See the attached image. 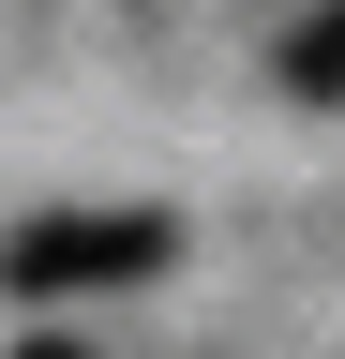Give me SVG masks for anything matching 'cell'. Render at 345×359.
<instances>
[{
    "label": "cell",
    "instance_id": "1",
    "mask_svg": "<svg viewBox=\"0 0 345 359\" xmlns=\"http://www.w3.org/2000/svg\"><path fill=\"white\" fill-rule=\"evenodd\" d=\"M181 269V224L165 210H30L0 240V299H120Z\"/></svg>",
    "mask_w": 345,
    "mask_h": 359
},
{
    "label": "cell",
    "instance_id": "2",
    "mask_svg": "<svg viewBox=\"0 0 345 359\" xmlns=\"http://www.w3.org/2000/svg\"><path fill=\"white\" fill-rule=\"evenodd\" d=\"M271 90L285 105H345V0H300L271 30Z\"/></svg>",
    "mask_w": 345,
    "mask_h": 359
},
{
    "label": "cell",
    "instance_id": "3",
    "mask_svg": "<svg viewBox=\"0 0 345 359\" xmlns=\"http://www.w3.org/2000/svg\"><path fill=\"white\" fill-rule=\"evenodd\" d=\"M15 359H105V330H30Z\"/></svg>",
    "mask_w": 345,
    "mask_h": 359
}]
</instances>
